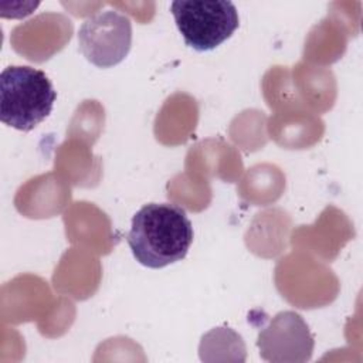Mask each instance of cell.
<instances>
[{
	"label": "cell",
	"instance_id": "obj_1",
	"mask_svg": "<svg viewBox=\"0 0 363 363\" xmlns=\"http://www.w3.org/2000/svg\"><path fill=\"white\" fill-rule=\"evenodd\" d=\"M186 211L172 203H149L132 218L128 244L135 259L153 269L183 259L193 242Z\"/></svg>",
	"mask_w": 363,
	"mask_h": 363
},
{
	"label": "cell",
	"instance_id": "obj_2",
	"mask_svg": "<svg viewBox=\"0 0 363 363\" xmlns=\"http://www.w3.org/2000/svg\"><path fill=\"white\" fill-rule=\"evenodd\" d=\"M57 92L44 71L28 65H9L0 74V121L28 132L52 111Z\"/></svg>",
	"mask_w": 363,
	"mask_h": 363
},
{
	"label": "cell",
	"instance_id": "obj_3",
	"mask_svg": "<svg viewBox=\"0 0 363 363\" xmlns=\"http://www.w3.org/2000/svg\"><path fill=\"white\" fill-rule=\"evenodd\" d=\"M170 11L186 45L196 51L217 48L240 26L238 11L228 0H174Z\"/></svg>",
	"mask_w": 363,
	"mask_h": 363
},
{
	"label": "cell",
	"instance_id": "obj_4",
	"mask_svg": "<svg viewBox=\"0 0 363 363\" xmlns=\"http://www.w3.org/2000/svg\"><path fill=\"white\" fill-rule=\"evenodd\" d=\"M82 55L98 68H111L123 61L132 45V23L118 11L106 10L88 17L78 30Z\"/></svg>",
	"mask_w": 363,
	"mask_h": 363
},
{
	"label": "cell",
	"instance_id": "obj_5",
	"mask_svg": "<svg viewBox=\"0 0 363 363\" xmlns=\"http://www.w3.org/2000/svg\"><path fill=\"white\" fill-rule=\"evenodd\" d=\"M257 346L259 356L267 362H306L312 356L313 336L299 313L284 311L259 330Z\"/></svg>",
	"mask_w": 363,
	"mask_h": 363
}]
</instances>
